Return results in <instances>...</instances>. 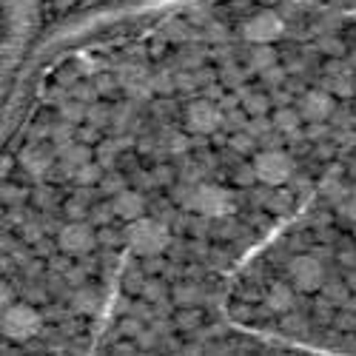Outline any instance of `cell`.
Returning <instances> with one entry per match:
<instances>
[{
  "instance_id": "5",
  "label": "cell",
  "mask_w": 356,
  "mask_h": 356,
  "mask_svg": "<svg viewBox=\"0 0 356 356\" xmlns=\"http://www.w3.org/2000/svg\"><path fill=\"white\" fill-rule=\"evenodd\" d=\"M288 280L296 291L302 293H314L325 285V265L311 257V254H300V257H291L288 262Z\"/></svg>"
},
{
  "instance_id": "31",
  "label": "cell",
  "mask_w": 356,
  "mask_h": 356,
  "mask_svg": "<svg viewBox=\"0 0 356 356\" xmlns=\"http://www.w3.org/2000/svg\"><path fill=\"white\" fill-rule=\"evenodd\" d=\"M262 80L268 83V86H282V83H285V69H280V66H271L268 72H262Z\"/></svg>"
},
{
  "instance_id": "1",
  "label": "cell",
  "mask_w": 356,
  "mask_h": 356,
  "mask_svg": "<svg viewBox=\"0 0 356 356\" xmlns=\"http://www.w3.org/2000/svg\"><path fill=\"white\" fill-rule=\"evenodd\" d=\"M126 243L137 257H160L168 245H171V231L163 220L154 217H140L134 222L126 225Z\"/></svg>"
},
{
  "instance_id": "19",
  "label": "cell",
  "mask_w": 356,
  "mask_h": 356,
  "mask_svg": "<svg viewBox=\"0 0 356 356\" xmlns=\"http://www.w3.org/2000/svg\"><path fill=\"white\" fill-rule=\"evenodd\" d=\"M174 302L183 308H194L200 302V288L197 285H177L174 288Z\"/></svg>"
},
{
  "instance_id": "27",
  "label": "cell",
  "mask_w": 356,
  "mask_h": 356,
  "mask_svg": "<svg viewBox=\"0 0 356 356\" xmlns=\"http://www.w3.org/2000/svg\"><path fill=\"white\" fill-rule=\"evenodd\" d=\"M265 205H268L271 211L282 214V211H288V209H291V194H285V191H274V194H268Z\"/></svg>"
},
{
  "instance_id": "8",
  "label": "cell",
  "mask_w": 356,
  "mask_h": 356,
  "mask_svg": "<svg viewBox=\"0 0 356 356\" xmlns=\"http://www.w3.org/2000/svg\"><path fill=\"white\" fill-rule=\"evenodd\" d=\"M220 123H222V114L211 100H194L186 108V126L194 134H211L220 129Z\"/></svg>"
},
{
  "instance_id": "11",
  "label": "cell",
  "mask_w": 356,
  "mask_h": 356,
  "mask_svg": "<svg viewBox=\"0 0 356 356\" xmlns=\"http://www.w3.org/2000/svg\"><path fill=\"white\" fill-rule=\"evenodd\" d=\"M57 163H60V168L74 177L77 168H83L86 163H92V152H88V145L83 143H63V145H57Z\"/></svg>"
},
{
  "instance_id": "15",
  "label": "cell",
  "mask_w": 356,
  "mask_h": 356,
  "mask_svg": "<svg viewBox=\"0 0 356 356\" xmlns=\"http://www.w3.org/2000/svg\"><path fill=\"white\" fill-rule=\"evenodd\" d=\"M72 308L77 314H97L100 311V293L95 288H77L72 296Z\"/></svg>"
},
{
  "instance_id": "17",
  "label": "cell",
  "mask_w": 356,
  "mask_h": 356,
  "mask_svg": "<svg viewBox=\"0 0 356 356\" xmlns=\"http://www.w3.org/2000/svg\"><path fill=\"white\" fill-rule=\"evenodd\" d=\"M86 114H88V106H86L83 100H66V103L60 106V120H66V123H72V126L83 123Z\"/></svg>"
},
{
  "instance_id": "9",
  "label": "cell",
  "mask_w": 356,
  "mask_h": 356,
  "mask_svg": "<svg viewBox=\"0 0 356 356\" xmlns=\"http://www.w3.org/2000/svg\"><path fill=\"white\" fill-rule=\"evenodd\" d=\"M300 114H302V120H308V123H325L334 114V95L314 88V92H308L300 100Z\"/></svg>"
},
{
  "instance_id": "16",
  "label": "cell",
  "mask_w": 356,
  "mask_h": 356,
  "mask_svg": "<svg viewBox=\"0 0 356 356\" xmlns=\"http://www.w3.org/2000/svg\"><path fill=\"white\" fill-rule=\"evenodd\" d=\"M271 123H274V129L282 131V134H296V131H300V123H302V114H300V108L282 106V108L274 114Z\"/></svg>"
},
{
  "instance_id": "4",
  "label": "cell",
  "mask_w": 356,
  "mask_h": 356,
  "mask_svg": "<svg viewBox=\"0 0 356 356\" xmlns=\"http://www.w3.org/2000/svg\"><path fill=\"white\" fill-rule=\"evenodd\" d=\"M254 171L262 186L280 188L293 177V160L285 152H280V148H265V152L254 157Z\"/></svg>"
},
{
  "instance_id": "3",
  "label": "cell",
  "mask_w": 356,
  "mask_h": 356,
  "mask_svg": "<svg viewBox=\"0 0 356 356\" xmlns=\"http://www.w3.org/2000/svg\"><path fill=\"white\" fill-rule=\"evenodd\" d=\"M188 209L202 214V217H209V220H222V217H228L234 211V197L222 186L202 183V186H194Z\"/></svg>"
},
{
  "instance_id": "24",
  "label": "cell",
  "mask_w": 356,
  "mask_h": 356,
  "mask_svg": "<svg viewBox=\"0 0 356 356\" xmlns=\"http://www.w3.org/2000/svg\"><path fill=\"white\" fill-rule=\"evenodd\" d=\"M337 214H339L345 222H353V225H356V194H345V197L337 202Z\"/></svg>"
},
{
  "instance_id": "21",
  "label": "cell",
  "mask_w": 356,
  "mask_h": 356,
  "mask_svg": "<svg viewBox=\"0 0 356 356\" xmlns=\"http://www.w3.org/2000/svg\"><path fill=\"white\" fill-rule=\"evenodd\" d=\"M322 293H325V300H328L331 305H342L348 300V285L345 282H325Z\"/></svg>"
},
{
  "instance_id": "13",
  "label": "cell",
  "mask_w": 356,
  "mask_h": 356,
  "mask_svg": "<svg viewBox=\"0 0 356 356\" xmlns=\"http://www.w3.org/2000/svg\"><path fill=\"white\" fill-rule=\"evenodd\" d=\"M265 305H268V311L274 314H288L293 308V288L285 285V282H277L268 288V293H265Z\"/></svg>"
},
{
  "instance_id": "34",
  "label": "cell",
  "mask_w": 356,
  "mask_h": 356,
  "mask_svg": "<svg viewBox=\"0 0 356 356\" xmlns=\"http://www.w3.org/2000/svg\"><path fill=\"white\" fill-rule=\"evenodd\" d=\"M66 211H69V217H74V220H83L86 214H92V211L86 209V202H83V200H72Z\"/></svg>"
},
{
  "instance_id": "14",
  "label": "cell",
  "mask_w": 356,
  "mask_h": 356,
  "mask_svg": "<svg viewBox=\"0 0 356 356\" xmlns=\"http://www.w3.org/2000/svg\"><path fill=\"white\" fill-rule=\"evenodd\" d=\"M271 66H277V51L271 46H265V43L251 46V51H248V69L262 74V72H268Z\"/></svg>"
},
{
  "instance_id": "10",
  "label": "cell",
  "mask_w": 356,
  "mask_h": 356,
  "mask_svg": "<svg viewBox=\"0 0 356 356\" xmlns=\"http://www.w3.org/2000/svg\"><path fill=\"white\" fill-rule=\"evenodd\" d=\"M111 209H114V217L117 220H126V222H134L145 214V197L140 191H131V188H123L111 197Z\"/></svg>"
},
{
  "instance_id": "36",
  "label": "cell",
  "mask_w": 356,
  "mask_h": 356,
  "mask_svg": "<svg viewBox=\"0 0 356 356\" xmlns=\"http://www.w3.org/2000/svg\"><path fill=\"white\" fill-rule=\"evenodd\" d=\"M209 35H211V40H225V29L222 26H209Z\"/></svg>"
},
{
  "instance_id": "12",
  "label": "cell",
  "mask_w": 356,
  "mask_h": 356,
  "mask_svg": "<svg viewBox=\"0 0 356 356\" xmlns=\"http://www.w3.org/2000/svg\"><path fill=\"white\" fill-rule=\"evenodd\" d=\"M51 163H54V157L46 152L43 145H26L20 152V165L26 168V174H32V177H46L51 171Z\"/></svg>"
},
{
  "instance_id": "33",
  "label": "cell",
  "mask_w": 356,
  "mask_h": 356,
  "mask_svg": "<svg viewBox=\"0 0 356 356\" xmlns=\"http://www.w3.org/2000/svg\"><path fill=\"white\" fill-rule=\"evenodd\" d=\"M177 325H180V328H194V325H200V314L197 311H183L180 316H177Z\"/></svg>"
},
{
  "instance_id": "32",
  "label": "cell",
  "mask_w": 356,
  "mask_h": 356,
  "mask_svg": "<svg viewBox=\"0 0 356 356\" xmlns=\"http://www.w3.org/2000/svg\"><path fill=\"white\" fill-rule=\"evenodd\" d=\"M319 49H322L325 54H342V51H345L337 38H322V40H319Z\"/></svg>"
},
{
  "instance_id": "23",
  "label": "cell",
  "mask_w": 356,
  "mask_h": 356,
  "mask_svg": "<svg viewBox=\"0 0 356 356\" xmlns=\"http://www.w3.org/2000/svg\"><path fill=\"white\" fill-rule=\"evenodd\" d=\"M111 117H114V111H108L106 106H88L86 120H88V126L103 129V126H108V123H111Z\"/></svg>"
},
{
  "instance_id": "7",
  "label": "cell",
  "mask_w": 356,
  "mask_h": 356,
  "mask_svg": "<svg viewBox=\"0 0 356 356\" xmlns=\"http://www.w3.org/2000/svg\"><path fill=\"white\" fill-rule=\"evenodd\" d=\"M57 245H60V251L69 254V257H83L97 245V234L92 231V225L74 220V222L60 228V234H57Z\"/></svg>"
},
{
  "instance_id": "18",
  "label": "cell",
  "mask_w": 356,
  "mask_h": 356,
  "mask_svg": "<svg viewBox=\"0 0 356 356\" xmlns=\"http://www.w3.org/2000/svg\"><path fill=\"white\" fill-rule=\"evenodd\" d=\"M103 180V165L100 163H86L83 168L74 171V183L77 186H95Z\"/></svg>"
},
{
  "instance_id": "6",
  "label": "cell",
  "mask_w": 356,
  "mask_h": 356,
  "mask_svg": "<svg viewBox=\"0 0 356 356\" xmlns=\"http://www.w3.org/2000/svg\"><path fill=\"white\" fill-rule=\"evenodd\" d=\"M282 32H285V23H282V17H280L277 12H271V9L257 12V15H251V17L243 23V38H245L251 46H259V43L271 46L274 40L282 38Z\"/></svg>"
},
{
  "instance_id": "35",
  "label": "cell",
  "mask_w": 356,
  "mask_h": 356,
  "mask_svg": "<svg viewBox=\"0 0 356 356\" xmlns=\"http://www.w3.org/2000/svg\"><path fill=\"white\" fill-rule=\"evenodd\" d=\"M103 188H106V191L114 197L117 191H123V180H117V177H114V180H103Z\"/></svg>"
},
{
  "instance_id": "26",
  "label": "cell",
  "mask_w": 356,
  "mask_h": 356,
  "mask_svg": "<svg viewBox=\"0 0 356 356\" xmlns=\"http://www.w3.org/2000/svg\"><path fill=\"white\" fill-rule=\"evenodd\" d=\"M328 92L331 95H350L353 92V83H350V77L348 74H334L331 80H328Z\"/></svg>"
},
{
  "instance_id": "30",
  "label": "cell",
  "mask_w": 356,
  "mask_h": 356,
  "mask_svg": "<svg viewBox=\"0 0 356 356\" xmlns=\"http://www.w3.org/2000/svg\"><path fill=\"white\" fill-rule=\"evenodd\" d=\"M240 186H251V183H257V171H254V163L251 165H240V171H236V177H234Z\"/></svg>"
},
{
  "instance_id": "29",
  "label": "cell",
  "mask_w": 356,
  "mask_h": 356,
  "mask_svg": "<svg viewBox=\"0 0 356 356\" xmlns=\"http://www.w3.org/2000/svg\"><path fill=\"white\" fill-rule=\"evenodd\" d=\"M143 296H145L148 302L163 300V285H160V282H154V280H148V282L143 285Z\"/></svg>"
},
{
  "instance_id": "2",
  "label": "cell",
  "mask_w": 356,
  "mask_h": 356,
  "mask_svg": "<svg viewBox=\"0 0 356 356\" xmlns=\"http://www.w3.org/2000/svg\"><path fill=\"white\" fill-rule=\"evenodd\" d=\"M40 314L29 305V302H15V305H6L3 311V319H0V328H3L6 339L12 342H26L40 334Z\"/></svg>"
},
{
  "instance_id": "25",
  "label": "cell",
  "mask_w": 356,
  "mask_h": 356,
  "mask_svg": "<svg viewBox=\"0 0 356 356\" xmlns=\"http://www.w3.org/2000/svg\"><path fill=\"white\" fill-rule=\"evenodd\" d=\"M254 145H257V140L248 131H240V134L231 137V148H234V152H240V154H251Z\"/></svg>"
},
{
  "instance_id": "28",
  "label": "cell",
  "mask_w": 356,
  "mask_h": 356,
  "mask_svg": "<svg viewBox=\"0 0 356 356\" xmlns=\"http://www.w3.org/2000/svg\"><path fill=\"white\" fill-rule=\"evenodd\" d=\"M143 328H145V325L137 319V314H134V316H126V319L120 322V334H123V337H134V339H137V337L143 334Z\"/></svg>"
},
{
  "instance_id": "20",
  "label": "cell",
  "mask_w": 356,
  "mask_h": 356,
  "mask_svg": "<svg viewBox=\"0 0 356 356\" xmlns=\"http://www.w3.org/2000/svg\"><path fill=\"white\" fill-rule=\"evenodd\" d=\"M282 331L285 334H305L308 331V322L302 314H293V308L288 314H282Z\"/></svg>"
},
{
  "instance_id": "22",
  "label": "cell",
  "mask_w": 356,
  "mask_h": 356,
  "mask_svg": "<svg viewBox=\"0 0 356 356\" xmlns=\"http://www.w3.org/2000/svg\"><path fill=\"white\" fill-rule=\"evenodd\" d=\"M243 106H245V111L251 114V117H265V111H268V97L265 95H245V100H243Z\"/></svg>"
}]
</instances>
